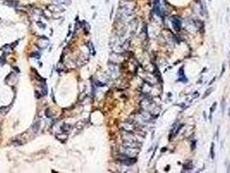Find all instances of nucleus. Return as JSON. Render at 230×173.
Instances as JSON below:
<instances>
[{
  "instance_id": "obj_1",
  "label": "nucleus",
  "mask_w": 230,
  "mask_h": 173,
  "mask_svg": "<svg viewBox=\"0 0 230 173\" xmlns=\"http://www.w3.org/2000/svg\"><path fill=\"white\" fill-rule=\"evenodd\" d=\"M172 23L173 25H174V29L176 30L179 31V30L181 28V22H180V20L178 18H176V17H174L172 19Z\"/></svg>"
},
{
  "instance_id": "obj_3",
  "label": "nucleus",
  "mask_w": 230,
  "mask_h": 173,
  "mask_svg": "<svg viewBox=\"0 0 230 173\" xmlns=\"http://www.w3.org/2000/svg\"><path fill=\"white\" fill-rule=\"evenodd\" d=\"M216 102H215V103L213 104V106H211V109H210V113H211V114L214 113V111H215V109H216Z\"/></svg>"
},
{
  "instance_id": "obj_5",
  "label": "nucleus",
  "mask_w": 230,
  "mask_h": 173,
  "mask_svg": "<svg viewBox=\"0 0 230 173\" xmlns=\"http://www.w3.org/2000/svg\"><path fill=\"white\" fill-rule=\"evenodd\" d=\"M5 63V61L3 59V58H1L0 57V66H3L4 64Z\"/></svg>"
},
{
  "instance_id": "obj_4",
  "label": "nucleus",
  "mask_w": 230,
  "mask_h": 173,
  "mask_svg": "<svg viewBox=\"0 0 230 173\" xmlns=\"http://www.w3.org/2000/svg\"><path fill=\"white\" fill-rule=\"evenodd\" d=\"M212 91H213V88H210V90H208L207 92H206V94H205V95L203 96V98H206V97H207L208 94H210V93L212 92Z\"/></svg>"
},
{
  "instance_id": "obj_2",
  "label": "nucleus",
  "mask_w": 230,
  "mask_h": 173,
  "mask_svg": "<svg viewBox=\"0 0 230 173\" xmlns=\"http://www.w3.org/2000/svg\"><path fill=\"white\" fill-rule=\"evenodd\" d=\"M214 143H212V145H211V150H210V155H211V158L214 159H215V152H214Z\"/></svg>"
}]
</instances>
